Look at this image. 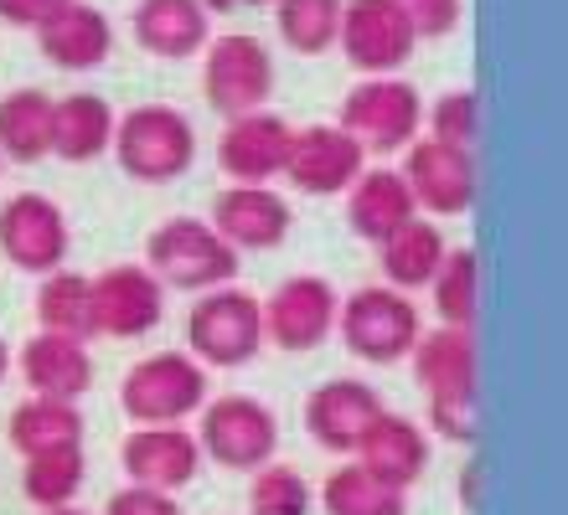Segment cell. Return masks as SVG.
Wrapping results in <instances>:
<instances>
[{
    "instance_id": "obj_1",
    "label": "cell",
    "mask_w": 568,
    "mask_h": 515,
    "mask_svg": "<svg viewBox=\"0 0 568 515\" xmlns=\"http://www.w3.org/2000/svg\"><path fill=\"white\" fill-rule=\"evenodd\" d=\"M414 382L424 392V418L445 443L476 439V336L465 325H439L419 330L414 340Z\"/></svg>"
},
{
    "instance_id": "obj_2",
    "label": "cell",
    "mask_w": 568,
    "mask_h": 515,
    "mask_svg": "<svg viewBox=\"0 0 568 515\" xmlns=\"http://www.w3.org/2000/svg\"><path fill=\"white\" fill-rule=\"evenodd\" d=\"M114 161L140 186H165L192 171L196 161V130L192 119L171 103H140L124 119H114Z\"/></svg>"
},
{
    "instance_id": "obj_3",
    "label": "cell",
    "mask_w": 568,
    "mask_h": 515,
    "mask_svg": "<svg viewBox=\"0 0 568 515\" xmlns=\"http://www.w3.org/2000/svg\"><path fill=\"white\" fill-rule=\"evenodd\" d=\"M239 253L212 233L202 217H171L161 222L145 243V268L155 274L161 289H186V295H207L239 279Z\"/></svg>"
},
{
    "instance_id": "obj_4",
    "label": "cell",
    "mask_w": 568,
    "mask_h": 515,
    "mask_svg": "<svg viewBox=\"0 0 568 515\" xmlns=\"http://www.w3.org/2000/svg\"><path fill=\"white\" fill-rule=\"evenodd\" d=\"M186 351L196 367H248L264 351V299L239 284L207 289L186 315Z\"/></svg>"
},
{
    "instance_id": "obj_5",
    "label": "cell",
    "mask_w": 568,
    "mask_h": 515,
    "mask_svg": "<svg viewBox=\"0 0 568 515\" xmlns=\"http://www.w3.org/2000/svg\"><path fill=\"white\" fill-rule=\"evenodd\" d=\"M336 330H342L346 351L367 361V367H393L414 351L424 320L419 305L404 295V289H388V284H367L352 299H342L336 309Z\"/></svg>"
},
{
    "instance_id": "obj_6",
    "label": "cell",
    "mask_w": 568,
    "mask_h": 515,
    "mask_svg": "<svg viewBox=\"0 0 568 515\" xmlns=\"http://www.w3.org/2000/svg\"><path fill=\"white\" fill-rule=\"evenodd\" d=\"M202 402H207V367H196L186 351L145 356V361L124 371L120 382V408L140 428L186 423Z\"/></svg>"
},
{
    "instance_id": "obj_7",
    "label": "cell",
    "mask_w": 568,
    "mask_h": 515,
    "mask_svg": "<svg viewBox=\"0 0 568 515\" xmlns=\"http://www.w3.org/2000/svg\"><path fill=\"white\" fill-rule=\"evenodd\" d=\"M336 130H346L362 150H373V155H393V150H408L419 140L424 99L404 78H367V83H357V89L342 99Z\"/></svg>"
},
{
    "instance_id": "obj_8",
    "label": "cell",
    "mask_w": 568,
    "mask_h": 515,
    "mask_svg": "<svg viewBox=\"0 0 568 515\" xmlns=\"http://www.w3.org/2000/svg\"><path fill=\"white\" fill-rule=\"evenodd\" d=\"M196 449L223 464V470L254 474L264 470L280 449V418L258 398H243V392H227L217 402H202V433H196Z\"/></svg>"
},
{
    "instance_id": "obj_9",
    "label": "cell",
    "mask_w": 568,
    "mask_h": 515,
    "mask_svg": "<svg viewBox=\"0 0 568 515\" xmlns=\"http://www.w3.org/2000/svg\"><path fill=\"white\" fill-rule=\"evenodd\" d=\"M207 62H202V93L223 119L254 114L264 109L274 93V58L270 47L248 37V31H227L217 42L202 47Z\"/></svg>"
},
{
    "instance_id": "obj_10",
    "label": "cell",
    "mask_w": 568,
    "mask_h": 515,
    "mask_svg": "<svg viewBox=\"0 0 568 515\" xmlns=\"http://www.w3.org/2000/svg\"><path fill=\"white\" fill-rule=\"evenodd\" d=\"M165 315V289L145 264H114L89 279V325L104 340H140Z\"/></svg>"
},
{
    "instance_id": "obj_11",
    "label": "cell",
    "mask_w": 568,
    "mask_h": 515,
    "mask_svg": "<svg viewBox=\"0 0 568 515\" xmlns=\"http://www.w3.org/2000/svg\"><path fill=\"white\" fill-rule=\"evenodd\" d=\"M336 309H342V295L331 289V279L295 274L264 305V340L274 351H290V356L315 351V346H326L336 336Z\"/></svg>"
},
{
    "instance_id": "obj_12",
    "label": "cell",
    "mask_w": 568,
    "mask_h": 515,
    "mask_svg": "<svg viewBox=\"0 0 568 515\" xmlns=\"http://www.w3.org/2000/svg\"><path fill=\"white\" fill-rule=\"evenodd\" d=\"M336 47H342L346 62L362 68L367 78H393L414 58L419 37H414V27L404 21V11H398L393 0H346Z\"/></svg>"
},
{
    "instance_id": "obj_13",
    "label": "cell",
    "mask_w": 568,
    "mask_h": 515,
    "mask_svg": "<svg viewBox=\"0 0 568 515\" xmlns=\"http://www.w3.org/2000/svg\"><path fill=\"white\" fill-rule=\"evenodd\" d=\"M398 176L408 181V196L429 217H465L476 206V155L439 140H414Z\"/></svg>"
},
{
    "instance_id": "obj_14",
    "label": "cell",
    "mask_w": 568,
    "mask_h": 515,
    "mask_svg": "<svg viewBox=\"0 0 568 515\" xmlns=\"http://www.w3.org/2000/svg\"><path fill=\"white\" fill-rule=\"evenodd\" d=\"M0 253L21 274H52L68 258V217L42 192H21L0 206Z\"/></svg>"
},
{
    "instance_id": "obj_15",
    "label": "cell",
    "mask_w": 568,
    "mask_h": 515,
    "mask_svg": "<svg viewBox=\"0 0 568 515\" xmlns=\"http://www.w3.org/2000/svg\"><path fill=\"white\" fill-rule=\"evenodd\" d=\"M362 171H367V150L336 124L295 130L290 155H284V181L305 196H342Z\"/></svg>"
},
{
    "instance_id": "obj_16",
    "label": "cell",
    "mask_w": 568,
    "mask_h": 515,
    "mask_svg": "<svg viewBox=\"0 0 568 515\" xmlns=\"http://www.w3.org/2000/svg\"><path fill=\"white\" fill-rule=\"evenodd\" d=\"M295 124L270 109L227 119V130L217 134V165H223L227 186H270L284 176V155H290Z\"/></svg>"
},
{
    "instance_id": "obj_17",
    "label": "cell",
    "mask_w": 568,
    "mask_h": 515,
    "mask_svg": "<svg viewBox=\"0 0 568 515\" xmlns=\"http://www.w3.org/2000/svg\"><path fill=\"white\" fill-rule=\"evenodd\" d=\"M290 202L270 186H223L212 202V233L223 237L233 253H264L280 248L290 237Z\"/></svg>"
},
{
    "instance_id": "obj_18",
    "label": "cell",
    "mask_w": 568,
    "mask_h": 515,
    "mask_svg": "<svg viewBox=\"0 0 568 515\" xmlns=\"http://www.w3.org/2000/svg\"><path fill=\"white\" fill-rule=\"evenodd\" d=\"M120 464H124V474H130V485L176 495V490H186L196 480V470H202V449H196V439L181 423L135 428V433L120 443Z\"/></svg>"
},
{
    "instance_id": "obj_19",
    "label": "cell",
    "mask_w": 568,
    "mask_h": 515,
    "mask_svg": "<svg viewBox=\"0 0 568 515\" xmlns=\"http://www.w3.org/2000/svg\"><path fill=\"white\" fill-rule=\"evenodd\" d=\"M377 412H383L377 387L336 377V382H321L305 398V433L331 454H357L362 433L377 423Z\"/></svg>"
},
{
    "instance_id": "obj_20",
    "label": "cell",
    "mask_w": 568,
    "mask_h": 515,
    "mask_svg": "<svg viewBox=\"0 0 568 515\" xmlns=\"http://www.w3.org/2000/svg\"><path fill=\"white\" fill-rule=\"evenodd\" d=\"M357 464L377 480H388L393 490L419 485L424 470H429V433H424L414 418H398V412H377V423L362 433L357 443Z\"/></svg>"
},
{
    "instance_id": "obj_21",
    "label": "cell",
    "mask_w": 568,
    "mask_h": 515,
    "mask_svg": "<svg viewBox=\"0 0 568 515\" xmlns=\"http://www.w3.org/2000/svg\"><path fill=\"white\" fill-rule=\"evenodd\" d=\"M37 47L42 58L62 73H93L104 68L109 52H114V27H109L104 11H93L89 0H73L62 6L47 27H37Z\"/></svg>"
},
{
    "instance_id": "obj_22",
    "label": "cell",
    "mask_w": 568,
    "mask_h": 515,
    "mask_svg": "<svg viewBox=\"0 0 568 515\" xmlns=\"http://www.w3.org/2000/svg\"><path fill=\"white\" fill-rule=\"evenodd\" d=\"M21 382L37 392V398H62V402H78L83 392L93 387V356L83 340L73 336H31L21 346Z\"/></svg>"
},
{
    "instance_id": "obj_23",
    "label": "cell",
    "mask_w": 568,
    "mask_h": 515,
    "mask_svg": "<svg viewBox=\"0 0 568 515\" xmlns=\"http://www.w3.org/2000/svg\"><path fill=\"white\" fill-rule=\"evenodd\" d=\"M130 31L150 58H192L212 42V16L202 11V0H140L130 11Z\"/></svg>"
},
{
    "instance_id": "obj_24",
    "label": "cell",
    "mask_w": 568,
    "mask_h": 515,
    "mask_svg": "<svg viewBox=\"0 0 568 515\" xmlns=\"http://www.w3.org/2000/svg\"><path fill=\"white\" fill-rule=\"evenodd\" d=\"M414 217H419V206H414L408 181L398 176V171H362V176L346 186V227H352L362 243H373V248Z\"/></svg>"
},
{
    "instance_id": "obj_25",
    "label": "cell",
    "mask_w": 568,
    "mask_h": 515,
    "mask_svg": "<svg viewBox=\"0 0 568 515\" xmlns=\"http://www.w3.org/2000/svg\"><path fill=\"white\" fill-rule=\"evenodd\" d=\"M114 145V109L99 93H68L52 103V155L68 165H89Z\"/></svg>"
},
{
    "instance_id": "obj_26",
    "label": "cell",
    "mask_w": 568,
    "mask_h": 515,
    "mask_svg": "<svg viewBox=\"0 0 568 515\" xmlns=\"http://www.w3.org/2000/svg\"><path fill=\"white\" fill-rule=\"evenodd\" d=\"M6 443H11L21 459L52 454V449H83V412H78V402L37 398V392H31V398L11 412Z\"/></svg>"
},
{
    "instance_id": "obj_27",
    "label": "cell",
    "mask_w": 568,
    "mask_h": 515,
    "mask_svg": "<svg viewBox=\"0 0 568 515\" xmlns=\"http://www.w3.org/2000/svg\"><path fill=\"white\" fill-rule=\"evenodd\" d=\"M445 253H449L445 233H439L429 217H414V222H404L393 237L377 243V264H383L388 289H404L408 295V289H429L434 268L445 264Z\"/></svg>"
},
{
    "instance_id": "obj_28",
    "label": "cell",
    "mask_w": 568,
    "mask_h": 515,
    "mask_svg": "<svg viewBox=\"0 0 568 515\" xmlns=\"http://www.w3.org/2000/svg\"><path fill=\"white\" fill-rule=\"evenodd\" d=\"M52 103L42 89H16L0 99V155L37 165L52 155Z\"/></svg>"
},
{
    "instance_id": "obj_29",
    "label": "cell",
    "mask_w": 568,
    "mask_h": 515,
    "mask_svg": "<svg viewBox=\"0 0 568 515\" xmlns=\"http://www.w3.org/2000/svg\"><path fill=\"white\" fill-rule=\"evenodd\" d=\"M326 515H408V490H393L388 480L367 474L362 464H342L321 485Z\"/></svg>"
},
{
    "instance_id": "obj_30",
    "label": "cell",
    "mask_w": 568,
    "mask_h": 515,
    "mask_svg": "<svg viewBox=\"0 0 568 515\" xmlns=\"http://www.w3.org/2000/svg\"><path fill=\"white\" fill-rule=\"evenodd\" d=\"M37 320H42V330H52V336L93 340L89 279H83V274H68V268L42 274V289H37Z\"/></svg>"
},
{
    "instance_id": "obj_31",
    "label": "cell",
    "mask_w": 568,
    "mask_h": 515,
    "mask_svg": "<svg viewBox=\"0 0 568 515\" xmlns=\"http://www.w3.org/2000/svg\"><path fill=\"white\" fill-rule=\"evenodd\" d=\"M83 480H89L83 449H52V454H31L27 470H21V490H27V501L42 505V511L73 505L78 490H83Z\"/></svg>"
},
{
    "instance_id": "obj_32",
    "label": "cell",
    "mask_w": 568,
    "mask_h": 515,
    "mask_svg": "<svg viewBox=\"0 0 568 515\" xmlns=\"http://www.w3.org/2000/svg\"><path fill=\"white\" fill-rule=\"evenodd\" d=\"M342 6L346 0H280L274 16H280L284 47H295L300 58L331 52V47H336V31H342Z\"/></svg>"
},
{
    "instance_id": "obj_33",
    "label": "cell",
    "mask_w": 568,
    "mask_h": 515,
    "mask_svg": "<svg viewBox=\"0 0 568 515\" xmlns=\"http://www.w3.org/2000/svg\"><path fill=\"white\" fill-rule=\"evenodd\" d=\"M434 309L445 325H476V305H480V258L470 248H449L445 264L434 268Z\"/></svg>"
},
{
    "instance_id": "obj_34",
    "label": "cell",
    "mask_w": 568,
    "mask_h": 515,
    "mask_svg": "<svg viewBox=\"0 0 568 515\" xmlns=\"http://www.w3.org/2000/svg\"><path fill=\"white\" fill-rule=\"evenodd\" d=\"M248 515H311V485L290 464H264L254 470L248 490Z\"/></svg>"
},
{
    "instance_id": "obj_35",
    "label": "cell",
    "mask_w": 568,
    "mask_h": 515,
    "mask_svg": "<svg viewBox=\"0 0 568 515\" xmlns=\"http://www.w3.org/2000/svg\"><path fill=\"white\" fill-rule=\"evenodd\" d=\"M424 124H429V140L439 145H460L470 150L480 134V99L470 89H449L434 99V109H424Z\"/></svg>"
},
{
    "instance_id": "obj_36",
    "label": "cell",
    "mask_w": 568,
    "mask_h": 515,
    "mask_svg": "<svg viewBox=\"0 0 568 515\" xmlns=\"http://www.w3.org/2000/svg\"><path fill=\"white\" fill-rule=\"evenodd\" d=\"M393 6L404 11L414 37H449L465 16V0H393Z\"/></svg>"
},
{
    "instance_id": "obj_37",
    "label": "cell",
    "mask_w": 568,
    "mask_h": 515,
    "mask_svg": "<svg viewBox=\"0 0 568 515\" xmlns=\"http://www.w3.org/2000/svg\"><path fill=\"white\" fill-rule=\"evenodd\" d=\"M104 515H181V505H176V495H165V490L124 485L120 495H109Z\"/></svg>"
},
{
    "instance_id": "obj_38",
    "label": "cell",
    "mask_w": 568,
    "mask_h": 515,
    "mask_svg": "<svg viewBox=\"0 0 568 515\" xmlns=\"http://www.w3.org/2000/svg\"><path fill=\"white\" fill-rule=\"evenodd\" d=\"M62 6H73V0H0V21H6V27L37 31V27H47Z\"/></svg>"
},
{
    "instance_id": "obj_39",
    "label": "cell",
    "mask_w": 568,
    "mask_h": 515,
    "mask_svg": "<svg viewBox=\"0 0 568 515\" xmlns=\"http://www.w3.org/2000/svg\"><path fill=\"white\" fill-rule=\"evenodd\" d=\"M258 6H280V0H202V11H258Z\"/></svg>"
},
{
    "instance_id": "obj_40",
    "label": "cell",
    "mask_w": 568,
    "mask_h": 515,
    "mask_svg": "<svg viewBox=\"0 0 568 515\" xmlns=\"http://www.w3.org/2000/svg\"><path fill=\"white\" fill-rule=\"evenodd\" d=\"M6 371H11V351H6V340H0V382H6Z\"/></svg>"
},
{
    "instance_id": "obj_41",
    "label": "cell",
    "mask_w": 568,
    "mask_h": 515,
    "mask_svg": "<svg viewBox=\"0 0 568 515\" xmlns=\"http://www.w3.org/2000/svg\"><path fill=\"white\" fill-rule=\"evenodd\" d=\"M47 515H89V511H78V505H58V511H47Z\"/></svg>"
}]
</instances>
